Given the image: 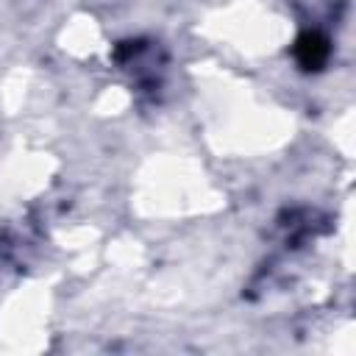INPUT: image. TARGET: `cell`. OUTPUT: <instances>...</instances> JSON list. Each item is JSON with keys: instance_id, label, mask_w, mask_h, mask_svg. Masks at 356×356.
<instances>
[{"instance_id": "1", "label": "cell", "mask_w": 356, "mask_h": 356, "mask_svg": "<svg viewBox=\"0 0 356 356\" xmlns=\"http://www.w3.org/2000/svg\"><path fill=\"white\" fill-rule=\"evenodd\" d=\"M295 56L303 70H320L328 61V42L320 33H303L295 42Z\"/></svg>"}]
</instances>
